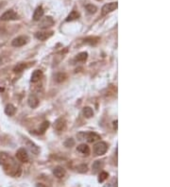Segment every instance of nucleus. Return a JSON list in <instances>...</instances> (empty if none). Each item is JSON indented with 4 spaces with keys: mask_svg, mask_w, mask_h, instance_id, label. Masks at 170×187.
Masks as SVG:
<instances>
[{
    "mask_svg": "<svg viewBox=\"0 0 170 187\" xmlns=\"http://www.w3.org/2000/svg\"><path fill=\"white\" fill-rule=\"evenodd\" d=\"M0 166L4 169L5 173L13 178L21 176L22 168L20 164L14 159L6 152H0Z\"/></svg>",
    "mask_w": 170,
    "mask_h": 187,
    "instance_id": "obj_1",
    "label": "nucleus"
},
{
    "mask_svg": "<svg viewBox=\"0 0 170 187\" xmlns=\"http://www.w3.org/2000/svg\"><path fill=\"white\" fill-rule=\"evenodd\" d=\"M78 140H86L88 143H94V142L100 139V136L95 132H79L78 134Z\"/></svg>",
    "mask_w": 170,
    "mask_h": 187,
    "instance_id": "obj_2",
    "label": "nucleus"
},
{
    "mask_svg": "<svg viewBox=\"0 0 170 187\" xmlns=\"http://www.w3.org/2000/svg\"><path fill=\"white\" fill-rule=\"evenodd\" d=\"M108 146L105 142H98V144H95L94 146V152L96 156H102L107 152Z\"/></svg>",
    "mask_w": 170,
    "mask_h": 187,
    "instance_id": "obj_3",
    "label": "nucleus"
},
{
    "mask_svg": "<svg viewBox=\"0 0 170 187\" xmlns=\"http://www.w3.org/2000/svg\"><path fill=\"white\" fill-rule=\"evenodd\" d=\"M19 18L18 14H17L13 10H9L7 11H5V13L1 15L0 17V20L1 21H13V20H17Z\"/></svg>",
    "mask_w": 170,
    "mask_h": 187,
    "instance_id": "obj_4",
    "label": "nucleus"
},
{
    "mask_svg": "<svg viewBox=\"0 0 170 187\" xmlns=\"http://www.w3.org/2000/svg\"><path fill=\"white\" fill-rule=\"evenodd\" d=\"M16 158L21 163H27L30 161V157H28L27 152L24 147H21L16 151Z\"/></svg>",
    "mask_w": 170,
    "mask_h": 187,
    "instance_id": "obj_5",
    "label": "nucleus"
},
{
    "mask_svg": "<svg viewBox=\"0 0 170 187\" xmlns=\"http://www.w3.org/2000/svg\"><path fill=\"white\" fill-rule=\"evenodd\" d=\"M118 7V4L116 2H112V3H108L105 4L101 9V13L102 15H106L108 13H112V11L115 10Z\"/></svg>",
    "mask_w": 170,
    "mask_h": 187,
    "instance_id": "obj_6",
    "label": "nucleus"
},
{
    "mask_svg": "<svg viewBox=\"0 0 170 187\" xmlns=\"http://www.w3.org/2000/svg\"><path fill=\"white\" fill-rule=\"evenodd\" d=\"M54 25V20L51 16H47L43 18L41 21H40V25L39 27L43 28V30H47L48 27H52Z\"/></svg>",
    "mask_w": 170,
    "mask_h": 187,
    "instance_id": "obj_7",
    "label": "nucleus"
},
{
    "mask_svg": "<svg viewBox=\"0 0 170 187\" xmlns=\"http://www.w3.org/2000/svg\"><path fill=\"white\" fill-rule=\"evenodd\" d=\"M54 128L55 129L57 130V132H64V130L66 129V121L64 118H58L57 120L55 121V124H54Z\"/></svg>",
    "mask_w": 170,
    "mask_h": 187,
    "instance_id": "obj_8",
    "label": "nucleus"
},
{
    "mask_svg": "<svg viewBox=\"0 0 170 187\" xmlns=\"http://www.w3.org/2000/svg\"><path fill=\"white\" fill-rule=\"evenodd\" d=\"M28 41V38L27 36H19L15 39H13V41L11 42V44H13V47H23V45H25Z\"/></svg>",
    "mask_w": 170,
    "mask_h": 187,
    "instance_id": "obj_9",
    "label": "nucleus"
},
{
    "mask_svg": "<svg viewBox=\"0 0 170 187\" xmlns=\"http://www.w3.org/2000/svg\"><path fill=\"white\" fill-rule=\"evenodd\" d=\"M53 35V31H38L35 34V37L40 40V41H47L51 36Z\"/></svg>",
    "mask_w": 170,
    "mask_h": 187,
    "instance_id": "obj_10",
    "label": "nucleus"
},
{
    "mask_svg": "<svg viewBox=\"0 0 170 187\" xmlns=\"http://www.w3.org/2000/svg\"><path fill=\"white\" fill-rule=\"evenodd\" d=\"M66 171L62 166H56L53 169V175L57 179H62L65 176Z\"/></svg>",
    "mask_w": 170,
    "mask_h": 187,
    "instance_id": "obj_11",
    "label": "nucleus"
},
{
    "mask_svg": "<svg viewBox=\"0 0 170 187\" xmlns=\"http://www.w3.org/2000/svg\"><path fill=\"white\" fill-rule=\"evenodd\" d=\"M44 9L42 6H39V7L36 8V10H34V13H33V20L34 21H40L44 16Z\"/></svg>",
    "mask_w": 170,
    "mask_h": 187,
    "instance_id": "obj_12",
    "label": "nucleus"
},
{
    "mask_svg": "<svg viewBox=\"0 0 170 187\" xmlns=\"http://www.w3.org/2000/svg\"><path fill=\"white\" fill-rule=\"evenodd\" d=\"M27 103H28V106L32 108V109H34V108H36L39 105V99L36 95H30L27 98Z\"/></svg>",
    "mask_w": 170,
    "mask_h": 187,
    "instance_id": "obj_13",
    "label": "nucleus"
},
{
    "mask_svg": "<svg viewBox=\"0 0 170 187\" xmlns=\"http://www.w3.org/2000/svg\"><path fill=\"white\" fill-rule=\"evenodd\" d=\"M77 149L79 153H81V154L84 155V156H89V154H90V147L86 144L79 145L77 147Z\"/></svg>",
    "mask_w": 170,
    "mask_h": 187,
    "instance_id": "obj_14",
    "label": "nucleus"
},
{
    "mask_svg": "<svg viewBox=\"0 0 170 187\" xmlns=\"http://www.w3.org/2000/svg\"><path fill=\"white\" fill-rule=\"evenodd\" d=\"M43 77V72L41 70H35L31 75L30 81L31 82H38Z\"/></svg>",
    "mask_w": 170,
    "mask_h": 187,
    "instance_id": "obj_15",
    "label": "nucleus"
},
{
    "mask_svg": "<svg viewBox=\"0 0 170 187\" xmlns=\"http://www.w3.org/2000/svg\"><path fill=\"white\" fill-rule=\"evenodd\" d=\"M27 147L30 149V150L33 153V154H38V153L40 152V149H39V146L36 145V144H34L32 141H27Z\"/></svg>",
    "mask_w": 170,
    "mask_h": 187,
    "instance_id": "obj_16",
    "label": "nucleus"
},
{
    "mask_svg": "<svg viewBox=\"0 0 170 187\" xmlns=\"http://www.w3.org/2000/svg\"><path fill=\"white\" fill-rule=\"evenodd\" d=\"M16 112L15 107L13 104H8L5 108V113L9 116H13Z\"/></svg>",
    "mask_w": 170,
    "mask_h": 187,
    "instance_id": "obj_17",
    "label": "nucleus"
},
{
    "mask_svg": "<svg viewBox=\"0 0 170 187\" xmlns=\"http://www.w3.org/2000/svg\"><path fill=\"white\" fill-rule=\"evenodd\" d=\"M27 68V64L25 62H19V64H17L14 68H13V72L16 73V74H19V73H22L25 69Z\"/></svg>",
    "mask_w": 170,
    "mask_h": 187,
    "instance_id": "obj_18",
    "label": "nucleus"
},
{
    "mask_svg": "<svg viewBox=\"0 0 170 187\" xmlns=\"http://www.w3.org/2000/svg\"><path fill=\"white\" fill-rule=\"evenodd\" d=\"M79 18V13L77 10H72L71 13L68 14L67 18H66V22H70V21H75L77 19Z\"/></svg>",
    "mask_w": 170,
    "mask_h": 187,
    "instance_id": "obj_19",
    "label": "nucleus"
},
{
    "mask_svg": "<svg viewBox=\"0 0 170 187\" xmlns=\"http://www.w3.org/2000/svg\"><path fill=\"white\" fill-rule=\"evenodd\" d=\"M82 113L86 118H91L94 116V111L91 107H84L82 110Z\"/></svg>",
    "mask_w": 170,
    "mask_h": 187,
    "instance_id": "obj_20",
    "label": "nucleus"
},
{
    "mask_svg": "<svg viewBox=\"0 0 170 187\" xmlns=\"http://www.w3.org/2000/svg\"><path fill=\"white\" fill-rule=\"evenodd\" d=\"M48 128H49V122L48 121H44L39 127V133L44 134L47 130Z\"/></svg>",
    "mask_w": 170,
    "mask_h": 187,
    "instance_id": "obj_21",
    "label": "nucleus"
},
{
    "mask_svg": "<svg viewBox=\"0 0 170 187\" xmlns=\"http://www.w3.org/2000/svg\"><path fill=\"white\" fill-rule=\"evenodd\" d=\"M102 167H103V163H102L101 161H95L93 166H92V168H93V171L95 173H96L98 171H99L100 169H102Z\"/></svg>",
    "mask_w": 170,
    "mask_h": 187,
    "instance_id": "obj_22",
    "label": "nucleus"
},
{
    "mask_svg": "<svg viewBox=\"0 0 170 187\" xmlns=\"http://www.w3.org/2000/svg\"><path fill=\"white\" fill-rule=\"evenodd\" d=\"M88 58V53L87 52H81L79 54L77 55L76 57V61H85Z\"/></svg>",
    "mask_w": 170,
    "mask_h": 187,
    "instance_id": "obj_23",
    "label": "nucleus"
},
{
    "mask_svg": "<svg viewBox=\"0 0 170 187\" xmlns=\"http://www.w3.org/2000/svg\"><path fill=\"white\" fill-rule=\"evenodd\" d=\"M85 9H86V10L88 11L89 13H96V10H98V8L95 7V5H93V4H88V5H86L85 6Z\"/></svg>",
    "mask_w": 170,
    "mask_h": 187,
    "instance_id": "obj_24",
    "label": "nucleus"
},
{
    "mask_svg": "<svg viewBox=\"0 0 170 187\" xmlns=\"http://www.w3.org/2000/svg\"><path fill=\"white\" fill-rule=\"evenodd\" d=\"M55 78H56L57 82H62V81H64L66 79V75H65V74H62V73L57 74Z\"/></svg>",
    "mask_w": 170,
    "mask_h": 187,
    "instance_id": "obj_25",
    "label": "nucleus"
},
{
    "mask_svg": "<svg viewBox=\"0 0 170 187\" xmlns=\"http://www.w3.org/2000/svg\"><path fill=\"white\" fill-rule=\"evenodd\" d=\"M98 41V38H95V37H90V38H86L84 40L85 44H95Z\"/></svg>",
    "mask_w": 170,
    "mask_h": 187,
    "instance_id": "obj_26",
    "label": "nucleus"
},
{
    "mask_svg": "<svg viewBox=\"0 0 170 187\" xmlns=\"http://www.w3.org/2000/svg\"><path fill=\"white\" fill-rule=\"evenodd\" d=\"M108 177H109V174L107 172H101L98 177V183H103L105 180L108 179Z\"/></svg>",
    "mask_w": 170,
    "mask_h": 187,
    "instance_id": "obj_27",
    "label": "nucleus"
},
{
    "mask_svg": "<svg viewBox=\"0 0 170 187\" xmlns=\"http://www.w3.org/2000/svg\"><path fill=\"white\" fill-rule=\"evenodd\" d=\"M77 170L79 173H85V172H87L88 166H86V164H81V166H77Z\"/></svg>",
    "mask_w": 170,
    "mask_h": 187,
    "instance_id": "obj_28",
    "label": "nucleus"
},
{
    "mask_svg": "<svg viewBox=\"0 0 170 187\" xmlns=\"http://www.w3.org/2000/svg\"><path fill=\"white\" fill-rule=\"evenodd\" d=\"M64 146L66 147H72L75 146V140L73 138H68L65 142H64Z\"/></svg>",
    "mask_w": 170,
    "mask_h": 187,
    "instance_id": "obj_29",
    "label": "nucleus"
},
{
    "mask_svg": "<svg viewBox=\"0 0 170 187\" xmlns=\"http://www.w3.org/2000/svg\"><path fill=\"white\" fill-rule=\"evenodd\" d=\"M36 187H47L45 184H44V183H37L36 184Z\"/></svg>",
    "mask_w": 170,
    "mask_h": 187,
    "instance_id": "obj_30",
    "label": "nucleus"
},
{
    "mask_svg": "<svg viewBox=\"0 0 170 187\" xmlns=\"http://www.w3.org/2000/svg\"><path fill=\"white\" fill-rule=\"evenodd\" d=\"M117 122H118L117 120H115V122H113V128H115V129H117Z\"/></svg>",
    "mask_w": 170,
    "mask_h": 187,
    "instance_id": "obj_31",
    "label": "nucleus"
},
{
    "mask_svg": "<svg viewBox=\"0 0 170 187\" xmlns=\"http://www.w3.org/2000/svg\"><path fill=\"white\" fill-rule=\"evenodd\" d=\"M2 62H3V60H2V58H1V57H0V65L2 64Z\"/></svg>",
    "mask_w": 170,
    "mask_h": 187,
    "instance_id": "obj_32",
    "label": "nucleus"
},
{
    "mask_svg": "<svg viewBox=\"0 0 170 187\" xmlns=\"http://www.w3.org/2000/svg\"><path fill=\"white\" fill-rule=\"evenodd\" d=\"M98 1H100V0H98Z\"/></svg>",
    "mask_w": 170,
    "mask_h": 187,
    "instance_id": "obj_33",
    "label": "nucleus"
}]
</instances>
